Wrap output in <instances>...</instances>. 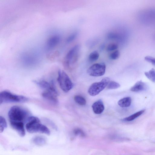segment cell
Wrapping results in <instances>:
<instances>
[{
    "label": "cell",
    "instance_id": "cell-1",
    "mask_svg": "<svg viewBox=\"0 0 155 155\" xmlns=\"http://www.w3.org/2000/svg\"><path fill=\"white\" fill-rule=\"evenodd\" d=\"M30 116L27 110L18 106H12L8 112L10 123L27 122Z\"/></svg>",
    "mask_w": 155,
    "mask_h": 155
},
{
    "label": "cell",
    "instance_id": "cell-2",
    "mask_svg": "<svg viewBox=\"0 0 155 155\" xmlns=\"http://www.w3.org/2000/svg\"><path fill=\"white\" fill-rule=\"evenodd\" d=\"M25 127L27 131L30 133H39L48 135L50 134L48 128L41 124L39 118L36 117L30 116L27 121Z\"/></svg>",
    "mask_w": 155,
    "mask_h": 155
},
{
    "label": "cell",
    "instance_id": "cell-3",
    "mask_svg": "<svg viewBox=\"0 0 155 155\" xmlns=\"http://www.w3.org/2000/svg\"><path fill=\"white\" fill-rule=\"evenodd\" d=\"M28 98L26 97L12 93L10 92L4 91L0 94V104L8 103L24 102L27 101Z\"/></svg>",
    "mask_w": 155,
    "mask_h": 155
},
{
    "label": "cell",
    "instance_id": "cell-4",
    "mask_svg": "<svg viewBox=\"0 0 155 155\" xmlns=\"http://www.w3.org/2000/svg\"><path fill=\"white\" fill-rule=\"evenodd\" d=\"M80 46L77 45L72 48L68 52L64 61V65L67 68H71L77 62L79 56Z\"/></svg>",
    "mask_w": 155,
    "mask_h": 155
},
{
    "label": "cell",
    "instance_id": "cell-5",
    "mask_svg": "<svg viewBox=\"0 0 155 155\" xmlns=\"http://www.w3.org/2000/svg\"><path fill=\"white\" fill-rule=\"evenodd\" d=\"M57 80L61 89L65 92H68L73 87V84L67 74L63 71L59 70Z\"/></svg>",
    "mask_w": 155,
    "mask_h": 155
},
{
    "label": "cell",
    "instance_id": "cell-6",
    "mask_svg": "<svg viewBox=\"0 0 155 155\" xmlns=\"http://www.w3.org/2000/svg\"><path fill=\"white\" fill-rule=\"evenodd\" d=\"M110 81V78L105 77L99 82L93 83L88 89V94L91 96L97 95L107 87Z\"/></svg>",
    "mask_w": 155,
    "mask_h": 155
},
{
    "label": "cell",
    "instance_id": "cell-7",
    "mask_svg": "<svg viewBox=\"0 0 155 155\" xmlns=\"http://www.w3.org/2000/svg\"><path fill=\"white\" fill-rule=\"evenodd\" d=\"M106 65L104 63H96L91 66L88 69L87 72L91 76L98 77L104 75Z\"/></svg>",
    "mask_w": 155,
    "mask_h": 155
},
{
    "label": "cell",
    "instance_id": "cell-8",
    "mask_svg": "<svg viewBox=\"0 0 155 155\" xmlns=\"http://www.w3.org/2000/svg\"><path fill=\"white\" fill-rule=\"evenodd\" d=\"M58 95L57 90L44 91L42 94V95L44 98L55 104L58 103Z\"/></svg>",
    "mask_w": 155,
    "mask_h": 155
},
{
    "label": "cell",
    "instance_id": "cell-9",
    "mask_svg": "<svg viewBox=\"0 0 155 155\" xmlns=\"http://www.w3.org/2000/svg\"><path fill=\"white\" fill-rule=\"evenodd\" d=\"M10 123L12 128L17 132L20 136L23 137L25 135L24 123L11 122Z\"/></svg>",
    "mask_w": 155,
    "mask_h": 155
},
{
    "label": "cell",
    "instance_id": "cell-10",
    "mask_svg": "<svg viewBox=\"0 0 155 155\" xmlns=\"http://www.w3.org/2000/svg\"><path fill=\"white\" fill-rule=\"evenodd\" d=\"M93 110L96 114H100L102 113L104 109L103 102L101 99L95 101L92 106Z\"/></svg>",
    "mask_w": 155,
    "mask_h": 155
},
{
    "label": "cell",
    "instance_id": "cell-11",
    "mask_svg": "<svg viewBox=\"0 0 155 155\" xmlns=\"http://www.w3.org/2000/svg\"><path fill=\"white\" fill-rule=\"evenodd\" d=\"M35 83L44 90V91H54L56 90L52 84L48 81L42 80L35 81Z\"/></svg>",
    "mask_w": 155,
    "mask_h": 155
},
{
    "label": "cell",
    "instance_id": "cell-12",
    "mask_svg": "<svg viewBox=\"0 0 155 155\" xmlns=\"http://www.w3.org/2000/svg\"><path fill=\"white\" fill-rule=\"evenodd\" d=\"M147 88L146 84L140 81H137L130 88V91L134 92H139L146 90Z\"/></svg>",
    "mask_w": 155,
    "mask_h": 155
},
{
    "label": "cell",
    "instance_id": "cell-13",
    "mask_svg": "<svg viewBox=\"0 0 155 155\" xmlns=\"http://www.w3.org/2000/svg\"><path fill=\"white\" fill-rule=\"evenodd\" d=\"M60 39V37L58 35H54L51 37L47 41V47L50 48L54 47L59 43Z\"/></svg>",
    "mask_w": 155,
    "mask_h": 155
},
{
    "label": "cell",
    "instance_id": "cell-14",
    "mask_svg": "<svg viewBox=\"0 0 155 155\" xmlns=\"http://www.w3.org/2000/svg\"><path fill=\"white\" fill-rule=\"evenodd\" d=\"M31 141L36 145L41 146L45 145L46 143L47 140L43 136H36L32 138Z\"/></svg>",
    "mask_w": 155,
    "mask_h": 155
},
{
    "label": "cell",
    "instance_id": "cell-15",
    "mask_svg": "<svg viewBox=\"0 0 155 155\" xmlns=\"http://www.w3.org/2000/svg\"><path fill=\"white\" fill-rule=\"evenodd\" d=\"M131 103V98L129 97H127L120 100L118 102V104L121 107H127L130 105Z\"/></svg>",
    "mask_w": 155,
    "mask_h": 155
},
{
    "label": "cell",
    "instance_id": "cell-16",
    "mask_svg": "<svg viewBox=\"0 0 155 155\" xmlns=\"http://www.w3.org/2000/svg\"><path fill=\"white\" fill-rule=\"evenodd\" d=\"M145 110H140L134 114L126 117L123 119V120L125 121H132L138 117L142 114L145 111Z\"/></svg>",
    "mask_w": 155,
    "mask_h": 155
},
{
    "label": "cell",
    "instance_id": "cell-17",
    "mask_svg": "<svg viewBox=\"0 0 155 155\" xmlns=\"http://www.w3.org/2000/svg\"><path fill=\"white\" fill-rule=\"evenodd\" d=\"M145 75L150 80L155 83V70L152 68L144 73Z\"/></svg>",
    "mask_w": 155,
    "mask_h": 155
},
{
    "label": "cell",
    "instance_id": "cell-18",
    "mask_svg": "<svg viewBox=\"0 0 155 155\" xmlns=\"http://www.w3.org/2000/svg\"><path fill=\"white\" fill-rule=\"evenodd\" d=\"M74 100L77 104L80 105H84L86 103L85 98L81 95H75L74 97Z\"/></svg>",
    "mask_w": 155,
    "mask_h": 155
},
{
    "label": "cell",
    "instance_id": "cell-19",
    "mask_svg": "<svg viewBox=\"0 0 155 155\" xmlns=\"http://www.w3.org/2000/svg\"><path fill=\"white\" fill-rule=\"evenodd\" d=\"M99 57V53L96 51L91 52L88 57L89 60L91 62L95 61L97 60Z\"/></svg>",
    "mask_w": 155,
    "mask_h": 155
},
{
    "label": "cell",
    "instance_id": "cell-20",
    "mask_svg": "<svg viewBox=\"0 0 155 155\" xmlns=\"http://www.w3.org/2000/svg\"><path fill=\"white\" fill-rule=\"evenodd\" d=\"M7 123L5 118L3 117H0V132L2 133L7 127Z\"/></svg>",
    "mask_w": 155,
    "mask_h": 155
},
{
    "label": "cell",
    "instance_id": "cell-21",
    "mask_svg": "<svg viewBox=\"0 0 155 155\" xmlns=\"http://www.w3.org/2000/svg\"><path fill=\"white\" fill-rule=\"evenodd\" d=\"M120 87L119 83L114 81H110L107 86V88L108 89H117Z\"/></svg>",
    "mask_w": 155,
    "mask_h": 155
},
{
    "label": "cell",
    "instance_id": "cell-22",
    "mask_svg": "<svg viewBox=\"0 0 155 155\" xmlns=\"http://www.w3.org/2000/svg\"><path fill=\"white\" fill-rule=\"evenodd\" d=\"M120 55L119 50H116L111 54L110 55V58L112 60H116L118 58Z\"/></svg>",
    "mask_w": 155,
    "mask_h": 155
},
{
    "label": "cell",
    "instance_id": "cell-23",
    "mask_svg": "<svg viewBox=\"0 0 155 155\" xmlns=\"http://www.w3.org/2000/svg\"><path fill=\"white\" fill-rule=\"evenodd\" d=\"M118 48L117 44L114 43H112L108 45L107 48L108 51H111L117 49Z\"/></svg>",
    "mask_w": 155,
    "mask_h": 155
},
{
    "label": "cell",
    "instance_id": "cell-24",
    "mask_svg": "<svg viewBox=\"0 0 155 155\" xmlns=\"http://www.w3.org/2000/svg\"><path fill=\"white\" fill-rule=\"evenodd\" d=\"M77 35V33L76 32H74L71 34L67 39V43H69L72 41L75 38Z\"/></svg>",
    "mask_w": 155,
    "mask_h": 155
},
{
    "label": "cell",
    "instance_id": "cell-25",
    "mask_svg": "<svg viewBox=\"0 0 155 155\" xmlns=\"http://www.w3.org/2000/svg\"><path fill=\"white\" fill-rule=\"evenodd\" d=\"M145 59L148 62L155 65V58L147 56L145 57Z\"/></svg>",
    "mask_w": 155,
    "mask_h": 155
},
{
    "label": "cell",
    "instance_id": "cell-26",
    "mask_svg": "<svg viewBox=\"0 0 155 155\" xmlns=\"http://www.w3.org/2000/svg\"><path fill=\"white\" fill-rule=\"evenodd\" d=\"M74 133L76 134H84V133L81 129H76L74 130Z\"/></svg>",
    "mask_w": 155,
    "mask_h": 155
}]
</instances>
